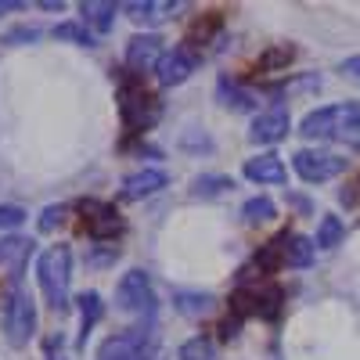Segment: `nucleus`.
<instances>
[{"label":"nucleus","mask_w":360,"mask_h":360,"mask_svg":"<svg viewBox=\"0 0 360 360\" xmlns=\"http://www.w3.org/2000/svg\"><path fill=\"white\" fill-rule=\"evenodd\" d=\"M115 105H119V119H123V130L130 134H144L159 123L162 105L152 90L144 86V79L130 69L119 72V86H115Z\"/></svg>","instance_id":"nucleus-1"},{"label":"nucleus","mask_w":360,"mask_h":360,"mask_svg":"<svg viewBox=\"0 0 360 360\" xmlns=\"http://www.w3.org/2000/svg\"><path fill=\"white\" fill-rule=\"evenodd\" d=\"M299 134L310 141H356L360 137V105L356 101H335V105H321L303 115Z\"/></svg>","instance_id":"nucleus-2"},{"label":"nucleus","mask_w":360,"mask_h":360,"mask_svg":"<svg viewBox=\"0 0 360 360\" xmlns=\"http://www.w3.org/2000/svg\"><path fill=\"white\" fill-rule=\"evenodd\" d=\"M37 281L44 292V303L54 314H65L72 303V249L69 245H51L37 259Z\"/></svg>","instance_id":"nucleus-3"},{"label":"nucleus","mask_w":360,"mask_h":360,"mask_svg":"<svg viewBox=\"0 0 360 360\" xmlns=\"http://www.w3.org/2000/svg\"><path fill=\"white\" fill-rule=\"evenodd\" d=\"M0 324L11 346H29V339L37 335V307L22 285H8L4 303H0Z\"/></svg>","instance_id":"nucleus-4"},{"label":"nucleus","mask_w":360,"mask_h":360,"mask_svg":"<svg viewBox=\"0 0 360 360\" xmlns=\"http://www.w3.org/2000/svg\"><path fill=\"white\" fill-rule=\"evenodd\" d=\"M115 310H123L130 317H141L144 324H155L159 314V299H155V285L144 270H127L115 285Z\"/></svg>","instance_id":"nucleus-5"},{"label":"nucleus","mask_w":360,"mask_h":360,"mask_svg":"<svg viewBox=\"0 0 360 360\" xmlns=\"http://www.w3.org/2000/svg\"><path fill=\"white\" fill-rule=\"evenodd\" d=\"M94 360H155V324H137L108 335L98 346Z\"/></svg>","instance_id":"nucleus-6"},{"label":"nucleus","mask_w":360,"mask_h":360,"mask_svg":"<svg viewBox=\"0 0 360 360\" xmlns=\"http://www.w3.org/2000/svg\"><path fill=\"white\" fill-rule=\"evenodd\" d=\"M79 217H83V231L94 238V242H112V238L123 234V217H119V209L112 202H101V198H83L76 202Z\"/></svg>","instance_id":"nucleus-7"},{"label":"nucleus","mask_w":360,"mask_h":360,"mask_svg":"<svg viewBox=\"0 0 360 360\" xmlns=\"http://www.w3.org/2000/svg\"><path fill=\"white\" fill-rule=\"evenodd\" d=\"M349 159L332 155V152H317V148H299L292 155V169L299 173V180L307 184H324V180H335L339 173H346Z\"/></svg>","instance_id":"nucleus-8"},{"label":"nucleus","mask_w":360,"mask_h":360,"mask_svg":"<svg viewBox=\"0 0 360 360\" xmlns=\"http://www.w3.org/2000/svg\"><path fill=\"white\" fill-rule=\"evenodd\" d=\"M198 51H191V47H169L162 58H159V65H155V79H159V86H180V83H188L191 79V72L198 69Z\"/></svg>","instance_id":"nucleus-9"},{"label":"nucleus","mask_w":360,"mask_h":360,"mask_svg":"<svg viewBox=\"0 0 360 360\" xmlns=\"http://www.w3.org/2000/svg\"><path fill=\"white\" fill-rule=\"evenodd\" d=\"M288 130H292V115L281 101H274L270 108L256 112L252 127H249V141L252 144H278L281 137H288Z\"/></svg>","instance_id":"nucleus-10"},{"label":"nucleus","mask_w":360,"mask_h":360,"mask_svg":"<svg viewBox=\"0 0 360 360\" xmlns=\"http://www.w3.org/2000/svg\"><path fill=\"white\" fill-rule=\"evenodd\" d=\"M162 188H169V173H166V169H155V166H144V169L123 176L119 198H123V202H144V198L159 195Z\"/></svg>","instance_id":"nucleus-11"},{"label":"nucleus","mask_w":360,"mask_h":360,"mask_svg":"<svg viewBox=\"0 0 360 360\" xmlns=\"http://www.w3.org/2000/svg\"><path fill=\"white\" fill-rule=\"evenodd\" d=\"M162 54H166V51H162V37H159V33H137V37H130V44H127V69L141 76V72H148V69H155Z\"/></svg>","instance_id":"nucleus-12"},{"label":"nucleus","mask_w":360,"mask_h":360,"mask_svg":"<svg viewBox=\"0 0 360 360\" xmlns=\"http://www.w3.org/2000/svg\"><path fill=\"white\" fill-rule=\"evenodd\" d=\"M242 173H245V180H252V184H285V180H288V169H285L281 155H274V152L252 155L242 166Z\"/></svg>","instance_id":"nucleus-13"},{"label":"nucleus","mask_w":360,"mask_h":360,"mask_svg":"<svg viewBox=\"0 0 360 360\" xmlns=\"http://www.w3.org/2000/svg\"><path fill=\"white\" fill-rule=\"evenodd\" d=\"M33 256V242L29 238H4L0 242V270H8V285H22V270Z\"/></svg>","instance_id":"nucleus-14"},{"label":"nucleus","mask_w":360,"mask_h":360,"mask_svg":"<svg viewBox=\"0 0 360 360\" xmlns=\"http://www.w3.org/2000/svg\"><path fill=\"white\" fill-rule=\"evenodd\" d=\"M217 98H220V105H227L234 112H256L259 108V94H256V90L245 86V83H238V79H231V76L217 79Z\"/></svg>","instance_id":"nucleus-15"},{"label":"nucleus","mask_w":360,"mask_h":360,"mask_svg":"<svg viewBox=\"0 0 360 360\" xmlns=\"http://www.w3.org/2000/svg\"><path fill=\"white\" fill-rule=\"evenodd\" d=\"M115 11H123V4H112V0H83V4H79L83 25H86L94 37L112 33V25H115Z\"/></svg>","instance_id":"nucleus-16"},{"label":"nucleus","mask_w":360,"mask_h":360,"mask_svg":"<svg viewBox=\"0 0 360 360\" xmlns=\"http://www.w3.org/2000/svg\"><path fill=\"white\" fill-rule=\"evenodd\" d=\"M184 4H173V0H127L123 4V15L127 18H134L137 25H152V22H162V18H169L173 11H180Z\"/></svg>","instance_id":"nucleus-17"},{"label":"nucleus","mask_w":360,"mask_h":360,"mask_svg":"<svg viewBox=\"0 0 360 360\" xmlns=\"http://www.w3.org/2000/svg\"><path fill=\"white\" fill-rule=\"evenodd\" d=\"M76 303H79V346H86V335L94 332L98 321L105 317V303H101L98 292H83Z\"/></svg>","instance_id":"nucleus-18"},{"label":"nucleus","mask_w":360,"mask_h":360,"mask_svg":"<svg viewBox=\"0 0 360 360\" xmlns=\"http://www.w3.org/2000/svg\"><path fill=\"white\" fill-rule=\"evenodd\" d=\"M173 310L184 317H205L213 310V295L209 292H191V288H176L173 292Z\"/></svg>","instance_id":"nucleus-19"},{"label":"nucleus","mask_w":360,"mask_h":360,"mask_svg":"<svg viewBox=\"0 0 360 360\" xmlns=\"http://www.w3.org/2000/svg\"><path fill=\"white\" fill-rule=\"evenodd\" d=\"M227 191H234V180L227 173H202V176L191 180V198H205L209 202V198H220Z\"/></svg>","instance_id":"nucleus-20"},{"label":"nucleus","mask_w":360,"mask_h":360,"mask_svg":"<svg viewBox=\"0 0 360 360\" xmlns=\"http://www.w3.org/2000/svg\"><path fill=\"white\" fill-rule=\"evenodd\" d=\"M314 238H303V234H292L288 231V242H285V266H295V270H303L314 263Z\"/></svg>","instance_id":"nucleus-21"},{"label":"nucleus","mask_w":360,"mask_h":360,"mask_svg":"<svg viewBox=\"0 0 360 360\" xmlns=\"http://www.w3.org/2000/svg\"><path fill=\"white\" fill-rule=\"evenodd\" d=\"M274 217H278V205H274V198H266V195H252V198L242 205V220H245L249 227L270 224Z\"/></svg>","instance_id":"nucleus-22"},{"label":"nucleus","mask_w":360,"mask_h":360,"mask_svg":"<svg viewBox=\"0 0 360 360\" xmlns=\"http://www.w3.org/2000/svg\"><path fill=\"white\" fill-rule=\"evenodd\" d=\"M292 58H295V47L292 44H274V47H266L256 58V69L259 72H281V69H288Z\"/></svg>","instance_id":"nucleus-23"},{"label":"nucleus","mask_w":360,"mask_h":360,"mask_svg":"<svg viewBox=\"0 0 360 360\" xmlns=\"http://www.w3.org/2000/svg\"><path fill=\"white\" fill-rule=\"evenodd\" d=\"M342 234H346V227H342L339 217H321L314 245H317V249H335V245L342 242Z\"/></svg>","instance_id":"nucleus-24"},{"label":"nucleus","mask_w":360,"mask_h":360,"mask_svg":"<svg viewBox=\"0 0 360 360\" xmlns=\"http://www.w3.org/2000/svg\"><path fill=\"white\" fill-rule=\"evenodd\" d=\"M54 37L58 40H65V44H76V47H94V33L83 25V22H62V25H54Z\"/></svg>","instance_id":"nucleus-25"},{"label":"nucleus","mask_w":360,"mask_h":360,"mask_svg":"<svg viewBox=\"0 0 360 360\" xmlns=\"http://www.w3.org/2000/svg\"><path fill=\"white\" fill-rule=\"evenodd\" d=\"M176 360H217V346L209 342L205 335H195V339H188L184 346L176 349Z\"/></svg>","instance_id":"nucleus-26"},{"label":"nucleus","mask_w":360,"mask_h":360,"mask_svg":"<svg viewBox=\"0 0 360 360\" xmlns=\"http://www.w3.org/2000/svg\"><path fill=\"white\" fill-rule=\"evenodd\" d=\"M65 213H69V205H47L44 213H40V220H37V227H40L44 234H51L54 227L65 224Z\"/></svg>","instance_id":"nucleus-27"},{"label":"nucleus","mask_w":360,"mask_h":360,"mask_svg":"<svg viewBox=\"0 0 360 360\" xmlns=\"http://www.w3.org/2000/svg\"><path fill=\"white\" fill-rule=\"evenodd\" d=\"M33 40H40V25H18V29H11V33H4V37H0V44H8V47H18V44H33Z\"/></svg>","instance_id":"nucleus-28"},{"label":"nucleus","mask_w":360,"mask_h":360,"mask_svg":"<svg viewBox=\"0 0 360 360\" xmlns=\"http://www.w3.org/2000/svg\"><path fill=\"white\" fill-rule=\"evenodd\" d=\"M180 148H184V152H213V137L202 134V130H188L180 137Z\"/></svg>","instance_id":"nucleus-29"},{"label":"nucleus","mask_w":360,"mask_h":360,"mask_svg":"<svg viewBox=\"0 0 360 360\" xmlns=\"http://www.w3.org/2000/svg\"><path fill=\"white\" fill-rule=\"evenodd\" d=\"M25 224V209L22 205H0V231H11Z\"/></svg>","instance_id":"nucleus-30"},{"label":"nucleus","mask_w":360,"mask_h":360,"mask_svg":"<svg viewBox=\"0 0 360 360\" xmlns=\"http://www.w3.org/2000/svg\"><path fill=\"white\" fill-rule=\"evenodd\" d=\"M44 360H69V356H65V339H62V332L51 335V339L44 342Z\"/></svg>","instance_id":"nucleus-31"},{"label":"nucleus","mask_w":360,"mask_h":360,"mask_svg":"<svg viewBox=\"0 0 360 360\" xmlns=\"http://www.w3.org/2000/svg\"><path fill=\"white\" fill-rule=\"evenodd\" d=\"M342 72H346V76H353V79H360V54L346 58V62H342Z\"/></svg>","instance_id":"nucleus-32"},{"label":"nucleus","mask_w":360,"mask_h":360,"mask_svg":"<svg viewBox=\"0 0 360 360\" xmlns=\"http://www.w3.org/2000/svg\"><path fill=\"white\" fill-rule=\"evenodd\" d=\"M29 4L25 0H0V15H8V11H25Z\"/></svg>","instance_id":"nucleus-33"},{"label":"nucleus","mask_w":360,"mask_h":360,"mask_svg":"<svg viewBox=\"0 0 360 360\" xmlns=\"http://www.w3.org/2000/svg\"><path fill=\"white\" fill-rule=\"evenodd\" d=\"M40 8H44V11H62L65 4H62V0H40Z\"/></svg>","instance_id":"nucleus-34"},{"label":"nucleus","mask_w":360,"mask_h":360,"mask_svg":"<svg viewBox=\"0 0 360 360\" xmlns=\"http://www.w3.org/2000/svg\"><path fill=\"white\" fill-rule=\"evenodd\" d=\"M288 202H292L295 209H303V213H307V209H310V202H307V198H299V195H295V198H288Z\"/></svg>","instance_id":"nucleus-35"},{"label":"nucleus","mask_w":360,"mask_h":360,"mask_svg":"<svg viewBox=\"0 0 360 360\" xmlns=\"http://www.w3.org/2000/svg\"><path fill=\"white\" fill-rule=\"evenodd\" d=\"M353 148H360V137H356V141H353Z\"/></svg>","instance_id":"nucleus-36"}]
</instances>
